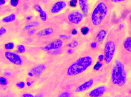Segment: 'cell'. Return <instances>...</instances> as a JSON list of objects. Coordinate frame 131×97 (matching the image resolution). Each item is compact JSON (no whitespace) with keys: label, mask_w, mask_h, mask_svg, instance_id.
<instances>
[{"label":"cell","mask_w":131,"mask_h":97,"mask_svg":"<svg viewBox=\"0 0 131 97\" xmlns=\"http://www.w3.org/2000/svg\"><path fill=\"white\" fill-rule=\"evenodd\" d=\"M114 9L112 5L101 1L90 11L87 18V24L93 33L113 26Z\"/></svg>","instance_id":"obj_1"},{"label":"cell","mask_w":131,"mask_h":97,"mask_svg":"<svg viewBox=\"0 0 131 97\" xmlns=\"http://www.w3.org/2000/svg\"><path fill=\"white\" fill-rule=\"evenodd\" d=\"M127 31L125 24L123 22L118 24L111 29L106 38L103 49L105 66L110 67L112 64Z\"/></svg>","instance_id":"obj_2"},{"label":"cell","mask_w":131,"mask_h":97,"mask_svg":"<svg viewBox=\"0 0 131 97\" xmlns=\"http://www.w3.org/2000/svg\"><path fill=\"white\" fill-rule=\"evenodd\" d=\"M130 65L118 56H116L110 66L109 85L111 89L120 92L127 88L130 82Z\"/></svg>","instance_id":"obj_3"},{"label":"cell","mask_w":131,"mask_h":97,"mask_svg":"<svg viewBox=\"0 0 131 97\" xmlns=\"http://www.w3.org/2000/svg\"><path fill=\"white\" fill-rule=\"evenodd\" d=\"M101 52L89 45L82 54L68 68L67 75L70 76L85 75L96 64Z\"/></svg>","instance_id":"obj_4"},{"label":"cell","mask_w":131,"mask_h":97,"mask_svg":"<svg viewBox=\"0 0 131 97\" xmlns=\"http://www.w3.org/2000/svg\"><path fill=\"white\" fill-rule=\"evenodd\" d=\"M65 16L66 22L74 28L81 27L87 24V17L80 9H70Z\"/></svg>","instance_id":"obj_5"},{"label":"cell","mask_w":131,"mask_h":97,"mask_svg":"<svg viewBox=\"0 0 131 97\" xmlns=\"http://www.w3.org/2000/svg\"><path fill=\"white\" fill-rule=\"evenodd\" d=\"M67 2L63 0L58 1L47 9L46 12L48 16L53 17L61 15L67 11L68 9Z\"/></svg>","instance_id":"obj_6"},{"label":"cell","mask_w":131,"mask_h":97,"mask_svg":"<svg viewBox=\"0 0 131 97\" xmlns=\"http://www.w3.org/2000/svg\"><path fill=\"white\" fill-rule=\"evenodd\" d=\"M110 87L105 83L100 82L85 93V96L98 97L104 96L108 93Z\"/></svg>","instance_id":"obj_7"},{"label":"cell","mask_w":131,"mask_h":97,"mask_svg":"<svg viewBox=\"0 0 131 97\" xmlns=\"http://www.w3.org/2000/svg\"><path fill=\"white\" fill-rule=\"evenodd\" d=\"M100 82H97L95 77H88L77 87L75 91L78 93L84 94Z\"/></svg>","instance_id":"obj_8"},{"label":"cell","mask_w":131,"mask_h":97,"mask_svg":"<svg viewBox=\"0 0 131 97\" xmlns=\"http://www.w3.org/2000/svg\"><path fill=\"white\" fill-rule=\"evenodd\" d=\"M20 54L14 51H5L4 57L5 60L11 64L17 67L22 66L24 61Z\"/></svg>","instance_id":"obj_9"},{"label":"cell","mask_w":131,"mask_h":97,"mask_svg":"<svg viewBox=\"0 0 131 97\" xmlns=\"http://www.w3.org/2000/svg\"><path fill=\"white\" fill-rule=\"evenodd\" d=\"M42 27H39L35 35L39 37H47L56 34V29L48 25Z\"/></svg>","instance_id":"obj_10"},{"label":"cell","mask_w":131,"mask_h":97,"mask_svg":"<svg viewBox=\"0 0 131 97\" xmlns=\"http://www.w3.org/2000/svg\"><path fill=\"white\" fill-rule=\"evenodd\" d=\"M63 44V42L61 39L57 38L43 47V49L46 51L57 49L61 48Z\"/></svg>","instance_id":"obj_11"},{"label":"cell","mask_w":131,"mask_h":97,"mask_svg":"<svg viewBox=\"0 0 131 97\" xmlns=\"http://www.w3.org/2000/svg\"><path fill=\"white\" fill-rule=\"evenodd\" d=\"M16 14L14 13H9L2 18L0 22L3 24H8L15 21L17 19Z\"/></svg>","instance_id":"obj_12"},{"label":"cell","mask_w":131,"mask_h":97,"mask_svg":"<svg viewBox=\"0 0 131 97\" xmlns=\"http://www.w3.org/2000/svg\"><path fill=\"white\" fill-rule=\"evenodd\" d=\"M80 9L87 17L89 13L87 0H78Z\"/></svg>","instance_id":"obj_13"},{"label":"cell","mask_w":131,"mask_h":97,"mask_svg":"<svg viewBox=\"0 0 131 97\" xmlns=\"http://www.w3.org/2000/svg\"><path fill=\"white\" fill-rule=\"evenodd\" d=\"M12 79L3 74L0 75V87L7 88L12 83Z\"/></svg>","instance_id":"obj_14"},{"label":"cell","mask_w":131,"mask_h":97,"mask_svg":"<svg viewBox=\"0 0 131 97\" xmlns=\"http://www.w3.org/2000/svg\"><path fill=\"white\" fill-rule=\"evenodd\" d=\"M40 24L39 22L37 21H32L26 23L22 26V30L25 32L31 29L37 27Z\"/></svg>","instance_id":"obj_15"},{"label":"cell","mask_w":131,"mask_h":97,"mask_svg":"<svg viewBox=\"0 0 131 97\" xmlns=\"http://www.w3.org/2000/svg\"><path fill=\"white\" fill-rule=\"evenodd\" d=\"M17 44L14 41H7L4 44L3 49L5 51H14Z\"/></svg>","instance_id":"obj_16"},{"label":"cell","mask_w":131,"mask_h":97,"mask_svg":"<svg viewBox=\"0 0 131 97\" xmlns=\"http://www.w3.org/2000/svg\"><path fill=\"white\" fill-rule=\"evenodd\" d=\"M26 50V46L23 44H20L17 45L14 52L21 54L24 53Z\"/></svg>","instance_id":"obj_17"},{"label":"cell","mask_w":131,"mask_h":97,"mask_svg":"<svg viewBox=\"0 0 131 97\" xmlns=\"http://www.w3.org/2000/svg\"><path fill=\"white\" fill-rule=\"evenodd\" d=\"M8 26L2 25L0 27V38L5 35H6L9 33V27Z\"/></svg>","instance_id":"obj_18"},{"label":"cell","mask_w":131,"mask_h":97,"mask_svg":"<svg viewBox=\"0 0 131 97\" xmlns=\"http://www.w3.org/2000/svg\"><path fill=\"white\" fill-rule=\"evenodd\" d=\"M15 87L19 90H22L25 86V84L24 82L22 81H17L15 84Z\"/></svg>","instance_id":"obj_19"},{"label":"cell","mask_w":131,"mask_h":97,"mask_svg":"<svg viewBox=\"0 0 131 97\" xmlns=\"http://www.w3.org/2000/svg\"><path fill=\"white\" fill-rule=\"evenodd\" d=\"M78 3V0H70L68 3V6L70 9H76Z\"/></svg>","instance_id":"obj_20"},{"label":"cell","mask_w":131,"mask_h":97,"mask_svg":"<svg viewBox=\"0 0 131 97\" xmlns=\"http://www.w3.org/2000/svg\"><path fill=\"white\" fill-rule=\"evenodd\" d=\"M19 3V0H10L9 4L11 7L14 8L18 7Z\"/></svg>","instance_id":"obj_21"},{"label":"cell","mask_w":131,"mask_h":97,"mask_svg":"<svg viewBox=\"0 0 131 97\" xmlns=\"http://www.w3.org/2000/svg\"><path fill=\"white\" fill-rule=\"evenodd\" d=\"M79 44V41L74 40L69 43L68 44L67 46L70 48H75L77 47Z\"/></svg>","instance_id":"obj_22"},{"label":"cell","mask_w":131,"mask_h":97,"mask_svg":"<svg viewBox=\"0 0 131 97\" xmlns=\"http://www.w3.org/2000/svg\"><path fill=\"white\" fill-rule=\"evenodd\" d=\"M110 1L114 3H119L125 2L126 0H110Z\"/></svg>","instance_id":"obj_23"},{"label":"cell","mask_w":131,"mask_h":97,"mask_svg":"<svg viewBox=\"0 0 131 97\" xmlns=\"http://www.w3.org/2000/svg\"><path fill=\"white\" fill-rule=\"evenodd\" d=\"M69 93L67 92H65L62 93L61 94H60V96L61 97H67L69 95Z\"/></svg>","instance_id":"obj_24"},{"label":"cell","mask_w":131,"mask_h":97,"mask_svg":"<svg viewBox=\"0 0 131 97\" xmlns=\"http://www.w3.org/2000/svg\"><path fill=\"white\" fill-rule=\"evenodd\" d=\"M6 3V0H0V7L4 5Z\"/></svg>","instance_id":"obj_25"},{"label":"cell","mask_w":131,"mask_h":97,"mask_svg":"<svg viewBox=\"0 0 131 97\" xmlns=\"http://www.w3.org/2000/svg\"><path fill=\"white\" fill-rule=\"evenodd\" d=\"M22 96L23 97H32L33 96V95L31 94L25 93L23 94L22 95Z\"/></svg>","instance_id":"obj_26"},{"label":"cell","mask_w":131,"mask_h":97,"mask_svg":"<svg viewBox=\"0 0 131 97\" xmlns=\"http://www.w3.org/2000/svg\"><path fill=\"white\" fill-rule=\"evenodd\" d=\"M74 52L73 50L72 49H71V48H70V49H68L67 52L69 54H71L73 53Z\"/></svg>","instance_id":"obj_27"},{"label":"cell","mask_w":131,"mask_h":97,"mask_svg":"<svg viewBox=\"0 0 131 97\" xmlns=\"http://www.w3.org/2000/svg\"><path fill=\"white\" fill-rule=\"evenodd\" d=\"M3 24L1 23L0 22V27H1Z\"/></svg>","instance_id":"obj_28"},{"label":"cell","mask_w":131,"mask_h":97,"mask_svg":"<svg viewBox=\"0 0 131 97\" xmlns=\"http://www.w3.org/2000/svg\"><path fill=\"white\" fill-rule=\"evenodd\" d=\"M25 1H29V0H25Z\"/></svg>","instance_id":"obj_29"}]
</instances>
